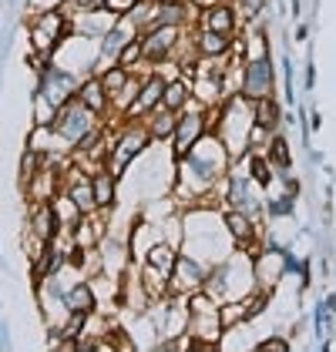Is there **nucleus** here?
Wrapping results in <instances>:
<instances>
[{
  "mask_svg": "<svg viewBox=\"0 0 336 352\" xmlns=\"http://www.w3.org/2000/svg\"><path fill=\"white\" fill-rule=\"evenodd\" d=\"M229 164H232L229 148L219 141V135L209 131L185 158L175 162V171H178L175 195H189V201L192 198H209L216 191V185H222V178L229 175Z\"/></svg>",
  "mask_w": 336,
  "mask_h": 352,
  "instance_id": "1",
  "label": "nucleus"
},
{
  "mask_svg": "<svg viewBox=\"0 0 336 352\" xmlns=\"http://www.w3.org/2000/svg\"><path fill=\"white\" fill-rule=\"evenodd\" d=\"M232 235L225 228V215L216 218L209 208H196L185 218V252L196 255L198 262H205L209 269L216 262H222L225 255L232 252Z\"/></svg>",
  "mask_w": 336,
  "mask_h": 352,
  "instance_id": "2",
  "label": "nucleus"
},
{
  "mask_svg": "<svg viewBox=\"0 0 336 352\" xmlns=\"http://www.w3.org/2000/svg\"><path fill=\"white\" fill-rule=\"evenodd\" d=\"M252 124H255V101H249L246 94H235V98H229L225 108H216L212 135H219V141L229 148V155L239 158L249 151Z\"/></svg>",
  "mask_w": 336,
  "mask_h": 352,
  "instance_id": "3",
  "label": "nucleus"
},
{
  "mask_svg": "<svg viewBox=\"0 0 336 352\" xmlns=\"http://www.w3.org/2000/svg\"><path fill=\"white\" fill-rule=\"evenodd\" d=\"M209 131H212V108L192 98L185 108L178 111V124H175V135H171V158L175 162L185 158Z\"/></svg>",
  "mask_w": 336,
  "mask_h": 352,
  "instance_id": "4",
  "label": "nucleus"
},
{
  "mask_svg": "<svg viewBox=\"0 0 336 352\" xmlns=\"http://www.w3.org/2000/svg\"><path fill=\"white\" fill-rule=\"evenodd\" d=\"M51 128H54L57 138H61L67 148H78V141H81L87 131H94V128H98V114H94V111L87 108L81 98L74 94V98H67V101L57 108Z\"/></svg>",
  "mask_w": 336,
  "mask_h": 352,
  "instance_id": "5",
  "label": "nucleus"
},
{
  "mask_svg": "<svg viewBox=\"0 0 336 352\" xmlns=\"http://www.w3.org/2000/svg\"><path fill=\"white\" fill-rule=\"evenodd\" d=\"M71 34V21L64 10H41L30 14V44L37 54L54 57V51L64 44V37Z\"/></svg>",
  "mask_w": 336,
  "mask_h": 352,
  "instance_id": "6",
  "label": "nucleus"
},
{
  "mask_svg": "<svg viewBox=\"0 0 336 352\" xmlns=\"http://www.w3.org/2000/svg\"><path fill=\"white\" fill-rule=\"evenodd\" d=\"M178 30L182 28H168V24H151V28L141 34V60L148 67H162L175 44H178Z\"/></svg>",
  "mask_w": 336,
  "mask_h": 352,
  "instance_id": "7",
  "label": "nucleus"
},
{
  "mask_svg": "<svg viewBox=\"0 0 336 352\" xmlns=\"http://www.w3.org/2000/svg\"><path fill=\"white\" fill-rule=\"evenodd\" d=\"M205 275H209V265H205V262H198L196 255H189V252H178L175 265L168 272V278H171V296H192V292H198V289L205 285Z\"/></svg>",
  "mask_w": 336,
  "mask_h": 352,
  "instance_id": "8",
  "label": "nucleus"
},
{
  "mask_svg": "<svg viewBox=\"0 0 336 352\" xmlns=\"http://www.w3.org/2000/svg\"><path fill=\"white\" fill-rule=\"evenodd\" d=\"M145 144H151V135H148V128H145L141 121H135V124L112 144V162H108V168H112L114 175H125V168L145 151Z\"/></svg>",
  "mask_w": 336,
  "mask_h": 352,
  "instance_id": "9",
  "label": "nucleus"
},
{
  "mask_svg": "<svg viewBox=\"0 0 336 352\" xmlns=\"http://www.w3.org/2000/svg\"><path fill=\"white\" fill-rule=\"evenodd\" d=\"M242 94L249 101H262V98L273 94V57H269V51L246 60V67H242Z\"/></svg>",
  "mask_w": 336,
  "mask_h": 352,
  "instance_id": "10",
  "label": "nucleus"
},
{
  "mask_svg": "<svg viewBox=\"0 0 336 352\" xmlns=\"http://www.w3.org/2000/svg\"><path fill=\"white\" fill-rule=\"evenodd\" d=\"M162 91H165V78H162V74L145 78V81H141L138 98H135V104L128 108V118L138 121V118H145L151 108H158V104H162Z\"/></svg>",
  "mask_w": 336,
  "mask_h": 352,
  "instance_id": "11",
  "label": "nucleus"
},
{
  "mask_svg": "<svg viewBox=\"0 0 336 352\" xmlns=\"http://www.w3.org/2000/svg\"><path fill=\"white\" fill-rule=\"evenodd\" d=\"M30 235H37V239H44V242H54L57 232H61V221L54 215V205L51 201H37L34 205V215H30Z\"/></svg>",
  "mask_w": 336,
  "mask_h": 352,
  "instance_id": "12",
  "label": "nucleus"
},
{
  "mask_svg": "<svg viewBox=\"0 0 336 352\" xmlns=\"http://www.w3.org/2000/svg\"><path fill=\"white\" fill-rule=\"evenodd\" d=\"M141 124L148 128L151 141H162V138H171L175 135V124H178V111H168V108H151L145 118H138Z\"/></svg>",
  "mask_w": 336,
  "mask_h": 352,
  "instance_id": "13",
  "label": "nucleus"
},
{
  "mask_svg": "<svg viewBox=\"0 0 336 352\" xmlns=\"http://www.w3.org/2000/svg\"><path fill=\"white\" fill-rule=\"evenodd\" d=\"M232 47V34H222V30H198L196 37V51L202 60H216V57H222L225 51Z\"/></svg>",
  "mask_w": 336,
  "mask_h": 352,
  "instance_id": "14",
  "label": "nucleus"
},
{
  "mask_svg": "<svg viewBox=\"0 0 336 352\" xmlns=\"http://www.w3.org/2000/svg\"><path fill=\"white\" fill-rule=\"evenodd\" d=\"M225 228H229V235H232V242L242 245V248H249L252 239H255V225H252V215L246 212H225Z\"/></svg>",
  "mask_w": 336,
  "mask_h": 352,
  "instance_id": "15",
  "label": "nucleus"
},
{
  "mask_svg": "<svg viewBox=\"0 0 336 352\" xmlns=\"http://www.w3.org/2000/svg\"><path fill=\"white\" fill-rule=\"evenodd\" d=\"M78 98H81V101L94 111V114H105V111H108V104H112V98H108V91H105L101 78H87V81H81V87H78Z\"/></svg>",
  "mask_w": 336,
  "mask_h": 352,
  "instance_id": "16",
  "label": "nucleus"
},
{
  "mask_svg": "<svg viewBox=\"0 0 336 352\" xmlns=\"http://www.w3.org/2000/svg\"><path fill=\"white\" fill-rule=\"evenodd\" d=\"M64 305H67L71 312H84V316H91V312H94V305H98L94 289H91L87 282H74L71 289H64Z\"/></svg>",
  "mask_w": 336,
  "mask_h": 352,
  "instance_id": "17",
  "label": "nucleus"
},
{
  "mask_svg": "<svg viewBox=\"0 0 336 352\" xmlns=\"http://www.w3.org/2000/svg\"><path fill=\"white\" fill-rule=\"evenodd\" d=\"M202 30H222V34H232L235 30V14L232 7L225 3H212L202 10Z\"/></svg>",
  "mask_w": 336,
  "mask_h": 352,
  "instance_id": "18",
  "label": "nucleus"
},
{
  "mask_svg": "<svg viewBox=\"0 0 336 352\" xmlns=\"http://www.w3.org/2000/svg\"><path fill=\"white\" fill-rule=\"evenodd\" d=\"M114 182H118V175H114L108 164H105V168H98V171L91 175V188H94V201H98V208H108V205L114 201Z\"/></svg>",
  "mask_w": 336,
  "mask_h": 352,
  "instance_id": "19",
  "label": "nucleus"
},
{
  "mask_svg": "<svg viewBox=\"0 0 336 352\" xmlns=\"http://www.w3.org/2000/svg\"><path fill=\"white\" fill-rule=\"evenodd\" d=\"M185 21H192V14H189V3H178V0H162V3H155V24L182 28Z\"/></svg>",
  "mask_w": 336,
  "mask_h": 352,
  "instance_id": "20",
  "label": "nucleus"
},
{
  "mask_svg": "<svg viewBox=\"0 0 336 352\" xmlns=\"http://www.w3.org/2000/svg\"><path fill=\"white\" fill-rule=\"evenodd\" d=\"M189 101H192V87H189V81H185V74H182V78H175V81H165V91H162V108L182 111Z\"/></svg>",
  "mask_w": 336,
  "mask_h": 352,
  "instance_id": "21",
  "label": "nucleus"
},
{
  "mask_svg": "<svg viewBox=\"0 0 336 352\" xmlns=\"http://www.w3.org/2000/svg\"><path fill=\"white\" fill-rule=\"evenodd\" d=\"M280 104L273 101V94L269 98H262V101H255V121L262 124V128H269V131H276L280 128Z\"/></svg>",
  "mask_w": 336,
  "mask_h": 352,
  "instance_id": "22",
  "label": "nucleus"
},
{
  "mask_svg": "<svg viewBox=\"0 0 336 352\" xmlns=\"http://www.w3.org/2000/svg\"><path fill=\"white\" fill-rule=\"evenodd\" d=\"M175 258H178V252H175V245L171 242H155L151 248H148V262L158 265V269H165V272H171Z\"/></svg>",
  "mask_w": 336,
  "mask_h": 352,
  "instance_id": "23",
  "label": "nucleus"
},
{
  "mask_svg": "<svg viewBox=\"0 0 336 352\" xmlns=\"http://www.w3.org/2000/svg\"><path fill=\"white\" fill-rule=\"evenodd\" d=\"M266 158H269V164H276L280 171H289V141L276 135L269 141V148H266Z\"/></svg>",
  "mask_w": 336,
  "mask_h": 352,
  "instance_id": "24",
  "label": "nucleus"
},
{
  "mask_svg": "<svg viewBox=\"0 0 336 352\" xmlns=\"http://www.w3.org/2000/svg\"><path fill=\"white\" fill-rule=\"evenodd\" d=\"M296 208V195L293 191H286V195H280V198H269V205H266V212L273 218H282V215H289Z\"/></svg>",
  "mask_w": 336,
  "mask_h": 352,
  "instance_id": "25",
  "label": "nucleus"
},
{
  "mask_svg": "<svg viewBox=\"0 0 336 352\" xmlns=\"http://www.w3.org/2000/svg\"><path fill=\"white\" fill-rule=\"evenodd\" d=\"M141 60V37H132L125 47H121V54H118V64L121 67H135Z\"/></svg>",
  "mask_w": 336,
  "mask_h": 352,
  "instance_id": "26",
  "label": "nucleus"
},
{
  "mask_svg": "<svg viewBox=\"0 0 336 352\" xmlns=\"http://www.w3.org/2000/svg\"><path fill=\"white\" fill-rule=\"evenodd\" d=\"M259 349L262 352H289V342L280 339V336H269V339H262V342H259Z\"/></svg>",
  "mask_w": 336,
  "mask_h": 352,
  "instance_id": "27",
  "label": "nucleus"
},
{
  "mask_svg": "<svg viewBox=\"0 0 336 352\" xmlns=\"http://www.w3.org/2000/svg\"><path fill=\"white\" fill-rule=\"evenodd\" d=\"M67 0H30V14H41V10H61Z\"/></svg>",
  "mask_w": 336,
  "mask_h": 352,
  "instance_id": "28",
  "label": "nucleus"
},
{
  "mask_svg": "<svg viewBox=\"0 0 336 352\" xmlns=\"http://www.w3.org/2000/svg\"><path fill=\"white\" fill-rule=\"evenodd\" d=\"M135 3H138V0H105V7H108V10H114L118 17H121V14H128Z\"/></svg>",
  "mask_w": 336,
  "mask_h": 352,
  "instance_id": "29",
  "label": "nucleus"
},
{
  "mask_svg": "<svg viewBox=\"0 0 336 352\" xmlns=\"http://www.w3.org/2000/svg\"><path fill=\"white\" fill-rule=\"evenodd\" d=\"M239 3H242V14H246V17H255L259 10H266L269 0H239Z\"/></svg>",
  "mask_w": 336,
  "mask_h": 352,
  "instance_id": "30",
  "label": "nucleus"
},
{
  "mask_svg": "<svg viewBox=\"0 0 336 352\" xmlns=\"http://www.w3.org/2000/svg\"><path fill=\"white\" fill-rule=\"evenodd\" d=\"M189 7H196V10H205V7H212V3H219V0H185Z\"/></svg>",
  "mask_w": 336,
  "mask_h": 352,
  "instance_id": "31",
  "label": "nucleus"
},
{
  "mask_svg": "<svg viewBox=\"0 0 336 352\" xmlns=\"http://www.w3.org/2000/svg\"><path fill=\"white\" fill-rule=\"evenodd\" d=\"M313 81H316V67L309 64V67H306V87H313Z\"/></svg>",
  "mask_w": 336,
  "mask_h": 352,
  "instance_id": "32",
  "label": "nucleus"
},
{
  "mask_svg": "<svg viewBox=\"0 0 336 352\" xmlns=\"http://www.w3.org/2000/svg\"><path fill=\"white\" fill-rule=\"evenodd\" d=\"M319 124H323V118H319V114L313 111V121H309V128H313V131H319Z\"/></svg>",
  "mask_w": 336,
  "mask_h": 352,
  "instance_id": "33",
  "label": "nucleus"
},
{
  "mask_svg": "<svg viewBox=\"0 0 336 352\" xmlns=\"http://www.w3.org/2000/svg\"><path fill=\"white\" fill-rule=\"evenodd\" d=\"M326 309H330V312H336V296H326Z\"/></svg>",
  "mask_w": 336,
  "mask_h": 352,
  "instance_id": "34",
  "label": "nucleus"
}]
</instances>
